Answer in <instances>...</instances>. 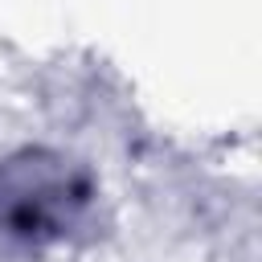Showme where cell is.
I'll return each mask as SVG.
<instances>
[{"instance_id":"1","label":"cell","mask_w":262,"mask_h":262,"mask_svg":"<svg viewBox=\"0 0 262 262\" xmlns=\"http://www.w3.org/2000/svg\"><path fill=\"white\" fill-rule=\"evenodd\" d=\"M94 172L57 147H20L0 160V254L25 258L78 246L98 229Z\"/></svg>"}]
</instances>
